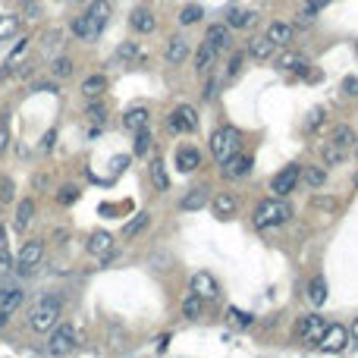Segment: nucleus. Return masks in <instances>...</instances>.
<instances>
[{
    "mask_svg": "<svg viewBox=\"0 0 358 358\" xmlns=\"http://www.w3.org/2000/svg\"><path fill=\"white\" fill-rule=\"evenodd\" d=\"M198 167H201V151L195 148V144H179V148H176V170L195 173Z\"/></svg>",
    "mask_w": 358,
    "mask_h": 358,
    "instance_id": "4468645a",
    "label": "nucleus"
},
{
    "mask_svg": "<svg viewBox=\"0 0 358 358\" xmlns=\"http://www.w3.org/2000/svg\"><path fill=\"white\" fill-rule=\"evenodd\" d=\"M144 226H148V214L142 211V214H138L135 220H129V223L123 226V236H126V239H132V236H135V232H142Z\"/></svg>",
    "mask_w": 358,
    "mask_h": 358,
    "instance_id": "a19ab883",
    "label": "nucleus"
},
{
    "mask_svg": "<svg viewBox=\"0 0 358 358\" xmlns=\"http://www.w3.org/2000/svg\"><path fill=\"white\" fill-rule=\"evenodd\" d=\"M163 60L170 63V66H182V63L188 60V41L182 35H173L167 44H163Z\"/></svg>",
    "mask_w": 358,
    "mask_h": 358,
    "instance_id": "f8f14e48",
    "label": "nucleus"
},
{
    "mask_svg": "<svg viewBox=\"0 0 358 358\" xmlns=\"http://www.w3.org/2000/svg\"><path fill=\"white\" fill-rule=\"evenodd\" d=\"M73 73H75V63L69 60V57H57V60L50 63V75H54V79H69Z\"/></svg>",
    "mask_w": 358,
    "mask_h": 358,
    "instance_id": "e433bc0d",
    "label": "nucleus"
},
{
    "mask_svg": "<svg viewBox=\"0 0 358 358\" xmlns=\"http://www.w3.org/2000/svg\"><path fill=\"white\" fill-rule=\"evenodd\" d=\"M31 220H35V201L31 198H22L16 204V217H13V230L16 232H25L31 226Z\"/></svg>",
    "mask_w": 358,
    "mask_h": 358,
    "instance_id": "aec40b11",
    "label": "nucleus"
},
{
    "mask_svg": "<svg viewBox=\"0 0 358 358\" xmlns=\"http://www.w3.org/2000/svg\"><path fill=\"white\" fill-rule=\"evenodd\" d=\"M69 29H73V35L79 38V41H98V38H100V31H104L98 22H91V19H88L85 13H82V16H75Z\"/></svg>",
    "mask_w": 358,
    "mask_h": 358,
    "instance_id": "f3484780",
    "label": "nucleus"
},
{
    "mask_svg": "<svg viewBox=\"0 0 358 358\" xmlns=\"http://www.w3.org/2000/svg\"><path fill=\"white\" fill-rule=\"evenodd\" d=\"M264 35H267V41L274 44V47H286V44L292 41L295 29H292V25H289V22H270Z\"/></svg>",
    "mask_w": 358,
    "mask_h": 358,
    "instance_id": "6ab92c4d",
    "label": "nucleus"
},
{
    "mask_svg": "<svg viewBox=\"0 0 358 358\" xmlns=\"http://www.w3.org/2000/svg\"><path fill=\"white\" fill-rule=\"evenodd\" d=\"M289 217H292V204H289L286 198H264L258 201L255 207V226L258 230H274V226H283L289 223Z\"/></svg>",
    "mask_w": 358,
    "mask_h": 358,
    "instance_id": "f257e3e1",
    "label": "nucleus"
},
{
    "mask_svg": "<svg viewBox=\"0 0 358 358\" xmlns=\"http://www.w3.org/2000/svg\"><path fill=\"white\" fill-rule=\"evenodd\" d=\"M311 207H314V211H327V214H330V211H336V207H339V201L336 198H324V195H314Z\"/></svg>",
    "mask_w": 358,
    "mask_h": 358,
    "instance_id": "c03bdc74",
    "label": "nucleus"
},
{
    "mask_svg": "<svg viewBox=\"0 0 358 358\" xmlns=\"http://www.w3.org/2000/svg\"><path fill=\"white\" fill-rule=\"evenodd\" d=\"M355 157H358V148H355Z\"/></svg>",
    "mask_w": 358,
    "mask_h": 358,
    "instance_id": "338daca9",
    "label": "nucleus"
},
{
    "mask_svg": "<svg viewBox=\"0 0 358 358\" xmlns=\"http://www.w3.org/2000/svg\"><path fill=\"white\" fill-rule=\"evenodd\" d=\"M274 50H276V47L267 41V35H261V38H251V41H248V54L255 57L258 63L270 60V57H274Z\"/></svg>",
    "mask_w": 358,
    "mask_h": 358,
    "instance_id": "c756f323",
    "label": "nucleus"
},
{
    "mask_svg": "<svg viewBox=\"0 0 358 358\" xmlns=\"http://www.w3.org/2000/svg\"><path fill=\"white\" fill-rule=\"evenodd\" d=\"M135 135V142H132V154L135 157H144L148 154V148H151V132H148V126L144 129H138V132H132Z\"/></svg>",
    "mask_w": 358,
    "mask_h": 358,
    "instance_id": "4c0bfd02",
    "label": "nucleus"
},
{
    "mask_svg": "<svg viewBox=\"0 0 358 358\" xmlns=\"http://www.w3.org/2000/svg\"><path fill=\"white\" fill-rule=\"evenodd\" d=\"M13 192H16V188H13V182L6 179H0V204H6V201H13Z\"/></svg>",
    "mask_w": 358,
    "mask_h": 358,
    "instance_id": "8fccbe9b",
    "label": "nucleus"
},
{
    "mask_svg": "<svg viewBox=\"0 0 358 358\" xmlns=\"http://www.w3.org/2000/svg\"><path fill=\"white\" fill-rule=\"evenodd\" d=\"M85 117L91 119V123H104V117H107V107L100 104L98 98H91V104H88V110H85Z\"/></svg>",
    "mask_w": 358,
    "mask_h": 358,
    "instance_id": "37998d69",
    "label": "nucleus"
},
{
    "mask_svg": "<svg viewBox=\"0 0 358 358\" xmlns=\"http://www.w3.org/2000/svg\"><path fill=\"white\" fill-rule=\"evenodd\" d=\"M301 182L314 192V188H320L327 182V170L324 167H301Z\"/></svg>",
    "mask_w": 358,
    "mask_h": 358,
    "instance_id": "2f4dec72",
    "label": "nucleus"
},
{
    "mask_svg": "<svg viewBox=\"0 0 358 358\" xmlns=\"http://www.w3.org/2000/svg\"><path fill=\"white\" fill-rule=\"evenodd\" d=\"M327 320L320 318V314H301L299 320H295V339H301V343H318L320 333H324Z\"/></svg>",
    "mask_w": 358,
    "mask_h": 358,
    "instance_id": "0eeeda50",
    "label": "nucleus"
},
{
    "mask_svg": "<svg viewBox=\"0 0 358 358\" xmlns=\"http://www.w3.org/2000/svg\"><path fill=\"white\" fill-rule=\"evenodd\" d=\"M148 119H151L148 107H129V110L123 113V126H126V129H129V132L144 129V126H148Z\"/></svg>",
    "mask_w": 358,
    "mask_h": 358,
    "instance_id": "b1692460",
    "label": "nucleus"
},
{
    "mask_svg": "<svg viewBox=\"0 0 358 358\" xmlns=\"http://www.w3.org/2000/svg\"><path fill=\"white\" fill-rule=\"evenodd\" d=\"M75 3H88V0H75Z\"/></svg>",
    "mask_w": 358,
    "mask_h": 358,
    "instance_id": "e2e57ef3",
    "label": "nucleus"
},
{
    "mask_svg": "<svg viewBox=\"0 0 358 358\" xmlns=\"http://www.w3.org/2000/svg\"><path fill=\"white\" fill-rule=\"evenodd\" d=\"M343 157H345L343 148H336L333 142L324 144V167H336V163H343Z\"/></svg>",
    "mask_w": 358,
    "mask_h": 358,
    "instance_id": "ea45409f",
    "label": "nucleus"
},
{
    "mask_svg": "<svg viewBox=\"0 0 358 358\" xmlns=\"http://www.w3.org/2000/svg\"><path fill=\"white\" fill-rule=\"evenodd\" d=\"M10 270H13V255H6V251L0 248V276L10 274Z\"/></svg>",
    "mask_w": 358,
    "mask_h": 358,
    "instance_id": "603ef678",
    "label": "nucleus"
},
{
    "mask_svg": "<svg viewBox=\"0 0 358 358\" xmlns=\"http://www.w3.org/2000/svg\"><path fill=\"white\" fill-rule=\"evenodd\" d=\"M22 301H25L22 289H19V286H3V289H0V318L10 320L13 314L22 308Z\"/></svg>",
    "mask_w": 358,
    "mask_h": 358,
    "instance_id": "9d476101",
    "label": "nucleus"
},
{
    "mask_svg": "<svg viewBox=\"0 0 358 358\" xmlns=\"http://www.w3.org/2000/svg\"><path fill=\"white\" fill-rule=\"evenodd\" d=\"M349 343H352L349 327H343V324H327L324 333H320V339H318V349L327 352V355H339V352L349 349Z\"/></svg>",
    "mask_w": 358,
    "mask_h": 358,
    "instance_id": "39448f33",
    "label": "nucleus"
},
{
    "mask_svg": "<svg viewBox=\"0 0 358 358\" xmlns=\"http://www.w3.org/2000/svg\"><path fill=\"white\" fill-rule=\"evenodd\" d=\"M104 91H107V75L91 73V75H85V79H82V94H85L88 100H91V98H100Z\"/></svg>",
    "mask_w": 358,
    "mask_h": 358,
    "instance_id": "bb28decb",
    "label": "nucleus"
},
{
    "mask_svg": "<svg viewBox=\"0 0 358 358\" xmlns=\"http://www.w3.org/2000/svg\"><path fill=\"white\" fill-rule=\"evenodd\" d=\"M204 41L211 44L217 54H220V50H226V47H230V25H226V22L211 25V29H207V38H204Z\"/></svg>",
    "mask_w": 358,
    "mask_h": 358,
    "instance_id": "5701e85b",
    "label": "nucleus"
},
{
    "mask_svg": "<svg viewBox=\"0 0 358 358\" xmlns=\"http://www.w3.org/2000/svg\"><path fill=\"white\" fill-rule=\"evenodd\" d=\"M276 66L283 69L286 75H305V79H314L311 75V63H308V57H301V54H283L280 60H276Z\"/></svg>",
    "mask_w": 358,
    "mask_h": 358,
    "instance_id": "ddd939ff",
    "label": "nucleus"
},
{
    "mask_svg": "<svg viewBox=\"0 0 358 358\" xmlns=\"http://www.w3.org/2000/svg\"><path fill=\"white\" fill-rule=\"evenodd\" d=\"M220 167H223V170H220V173H223V179L236 182V179H242V176H248V173H251L255 161H251L248 154H232L230 161H223Z\"/></svg>",
    "mask_w": 358,
    "mask_h": 358,
    "instance_id": "1a4fd4ad",
    "label": "nucleus"
},
{
    "mask_svg": "<svg viewBox=\"0 0 358 358\" xmlns=\"http://www.w3.org/2000/svg\"><path fill=\"white\" fill-rule=\"evenodd\" d=\"M308 299H311L314 308H320L327 301V280L324 276H314V280L308 283Z\"/></svg>",
    "mask_w": 358,
    "mask_h": 358,
    "instance_id": "72a5a7b5",
    "label": "nucleus"
},
{
    "mask_svg": "<svg viewBox=\"0 0 358 358\" xmlns=\"http://www.w3.org/2000/svg\"><path fill=\"white\" fill-rule=\"evenodd\" d=\"M239 144H242V132H239L236 126H217V129L211 132V154L217 163L239 154Z\"/></svg>",
    "mask_w": 358,
    "mask_h": 358,
    "instance_id": "7ed1b4c3",
    "label": "nucleus"
},
{
    "mask_svg": "<svg viewBox=\"0 0 358 358\" xmlns=\"http://www.w3.org/2000/svg\"><path fill=\"white\" fill-rule=\"evenodd\" d=\"M192 292H198L201 299H217L220 295V286L217 280H214V274H207V270H198V274H192Z\"/></svg>",
    "mask_w": 358,
    "mask_h": 358,
    "instance_id": "2eb2a0df",
    "label": "nucleus"
},
{
    "mask_svg": "<svg viewBox=\"0 0 358 358\" xmlns=\"http://www.w3.org/2000/svg\"><path fill=\"white\" fill-rule=\"evenodd\" d=\"M201 16H204V10H201L198 3H188V6H182V10H179V22H182V25L201 22Z\"/></svg>",
    "mask_w": 358,
    "mask_h": 358,
    "instance_id": "58836bf2",
    "label": "nucleus"
},
{
    "mask_svg": "<svg viewBox=\"0 0 358 358\" xmlns=\"http://www.w3.org/2000/svg\"><path fill=\"white\" fill-rule=\"evenodd\" d=\"M343 91L349 94V98H358V75H345V79H343Z\"/></svg>",
    "mask_w": 358,
    "mask_h": 358,
    "instance_id": "3c124183",
    "label": "nucleus"
},
{
    "mask_svg": "<svg viewBox=\"0 0 358 358\" xmlns=\"http://www.w3.org/2000/svg\"><path fill=\"white\" fill-rule=\"evenodd\" d=\"M3 239H6V232H3V230H0V248H3Z\"/></svg>",
    "mask_w": 358,
    "mask_h": 358,
    "instance_id": "680f3d73",
    "label": "nucleus"
},
{
    "mask_svg": "<svg viewBox=\"0 0 358 358\" xmlns=\"http://www.w3.org/2000/svg\"><path fill=\"white\" fill-rule=\"evenodd\" d=\"M151 182H154L157 192H167L170 188V176H167V167H163V161H151Z\"/></svg>",
    "mask_w": 358,
    "mask_h": 358,
    "instance_id": "f704fd0d",
    "label": "nucleus"
},
{
    "mask_svg": "<svg viewBox=\"0 0 358 358\" xmlns=\"http://www.w3.org/2000/svg\"><path fill=\"white\" fill-rule=\"evenodd\" d=\"M142 50H138V41H123L117 50H113V60L117 63H138Z\"/></svg>",
    "mask_w": 358,
    "mask_h": 358,
    "instance_id": "7c9ffc66",
    "label": "nucleus"
},
{
    "mask_svg": "<svg viewBox=\"0 0 358 358\" xmlns=\"http://www.w3.org/2000/svg\"><path fill=\"white\" fill-rule=\"evenodd\" d=\"M242 63H245V54H242V50H236V54L230 57V66H226V75H230V79H236L239 69H242Z\"/></svg>",
    "mask_w": 358,
    "mask_h": 358,
    "instance_id": "de8ad7c7",
    "label": "nucleus"
},
{
    "mask_svg": "<svg viewBox=\"0 0 358 358\" xmlns=\"http://www.w3.org/2000/svg\"><path fill=\"white\" fill-rule=\"evenodd\" d=\"M355 186H358V176H355Z\"/></svg>",
    "mask_w": 358,
    "mask_h": 358,
    "instance_id": "69168bd1",
    "label": "nucleus"
},
{
    "mask_svg": "<svg viewBox=\"0 0 358 358\" xmlns=\"http://www.w3.org/2000/svg\"><path fill=\"white\" fill-rule=\"evenodd\" d=\"M355 50H358V44H355Z\"/></svg>",
    "mask_w": 358,
    "mask_h": 358,
    "instance_id": "774afa93",
    "label": "nucleus"
},
{
    "mask_svg": "<svg viewBox=\"0 0 358 358\" xmlns=\"http://www.w3.org/2000/svg\"><path fill=\"white\" fill-rule=\"evenodd\" d=\"M214 60H217V50H214L211 44L204 41L198 50H195V73H198V75H204L207 69L214 66Z\"/></svg>",
    "mask_w": 358,
    "mask_h": 358,
    "instance_id": "c85d7f7f",
    "label": "nucleus"
},
{
    "mask_svg": "<svg viewBox=\"0 0 358 358\" xmlns=\"http://www.w3.org/2000/svg\"><path fill=\"white\" fill-rule=\"evenodd\" d=\"M57 201H60V204H63V207L75 204V201H79V188H73V186L60 188V192H57Z\"/></svg>",
    "mask_w": 358,
    "mask_h": 358,
    "instance_id": "a18cd8bd",
    "label": "nucleus"
},
{
    "mask_svg": "<svg viewBox=\"0 0 358 358\" xmlns=\"http://www.w3.org/2000/svg\"><path fill=\"white\" fill-rule=\"evenodd\" d=\"M320 123H324V110H320V107H314V110L308 113V119H305V129L311 132V129H318Z\"/></svg>",
    "mask_w": 358,
    "mask_h": 358,
    "instance_id": "09e8293b",
    "label": "nucleus"
},
{
    "mask_svg": "<svg viewBox=\"0 0 358 358\" xmlns=\"http://www.w3.org/2000/svg\"><path fill=\"white\" fill-rule=\"evenodd\" d=\"M167 129L170 132H195V129H198V113H195V107L179 104L167 117Z\"/></svg>",
    "mask_w": 358,
    "mask_h": 358,
    "instance_id": "6e6552de",
    "label": "nucleus"
},
{
    "mask_svg": "<svg viewBox=\"0 0 358 358\" xmlns=\"http://www.w3.org/2000/svg\"><path fill=\"white\" fill-rule=\"evenodd\" d=\"M207 204H211V195H207L204 186H198V188H192V192H186V195H182V201H179L182 211H201V207H207Z\"/></svg>",
    "mask_w": 358,
    "mask_h": 358,
    "instance_id": "412c9836",
    "label": "nucleus"
},
{
    "mask_svg": "<svg viewBox=\"0 0 358 358\" xmlns=\"http://www.w3.org/2000/svg\"><path fill=\"white\" fill-rule=\"evenodd\" d=\"M60 311H63V301L57 299V295H44V299H38V305L31 308L29 327L35 333H50L60 324Z\"/></svg>",
    "mask_w": 358,
    "mask_h": 358,
    "instance_id": "f03ea898",
    "label": "nucleus"
},
{
    "mask_svg": "<svg viewBox=\"0 0 358 358\" xmlns=\"http://www.w3.org/2000/svg\"><path fill=\"white\" fill-rule=\"evenodd\" d=\"M54 138H57V132H54V129L44 132V138H41V151H50V148H54Z\"/></svg>",
    "mask_w": 358,
    "mask_h": 358,
    "instance_id": "864d4df0",
    "label": "nucleus"
},
{
    "mask_svg": "<svg viewBox=\"0 0 358 358\" xmlns=\"http://www.w3.org/2000/svg\"><path fill=\"white\" fill-rule=\"evenodd\" d=\"M330 142L336 144V148H343V151H349V148H355V129L352 126H345V123H339V126H333V135H330Z\"/></svg>",
    "mask_w": 358,
    "mask_h": 358,
    "instance_id": "cd10ccee",
    "label": "nucleus"
},
{
    "mask_svg": "<svg viewBox=\"0 0 358 358\" xmlns=\"http://www.w3.org/2000/svg\"><path fill=\"white\" fill-rule=\"evenodd\" d=\"M226 318H230V324H232V327H239V330L251 327V314H248V311H239V308H230V311H226Z\"/></svg>",
    "mask_w": 358,
    "mask_h": 358,
    "instance_id": "79ce46f5",
    "label": "nucleus"
},
{
    "mask_svg": "<svg viewBox=\"0 0 358 358\" xmlns=\"http://www.w3.org/2000/svg\"><path fill=\"white\" fill-rule=\"evenodd\" d=\"M113 251V236L107 230H94L91 236H88V255L94 258H104Z\"/></svg>",
    "mask_w": 358,
    "mask_h": 358,
    "instance_id": "a211bd4d",
    "label": "nucleus"
},
{
    "mask_svg": "<svg viewBox=\"0 0 358 358\" xmlns=\"http://www.w3.org/2000/svg\"><path fill=\"white\" fill-rule=\"evenodd\" d=\"M129 22H132V29H135L138 35H151V31L157 29V16L151 10H132Z\"/></svg>",
    "mask_w": 358,
    "mask_h": 358,
    "instance_id": "4be33fe9",
    "label": "nucleus"
},
{
    "mask_svg": "<svg viewBox=\"0 0 358 358\" xmlns=\"http://www.w3.org/2000/svg\"><path fill=\"white\" fill-rule=\"evenodd\" d=\"M3 324H6V320H3V318H0V327H3Z\"/></svg>",
    "mask_w": 358,
    "mask_h": 358,
    "instance_id": "0e129e2a",
    "label": "nucleus"
},
{
    "mask_svg": "<svg viewBox=\"0 0 358 358\" xmlns=\"http://www.w3.org/2000/svg\"><path fill=\"white\" fill-rule=\"evenodd\" d=\"M126 161H129V157H126V154H119V157H117V161H113V170H117V173H119V170H123V167H126Z\"/></svg>",
    "mask_w": 358,
    "mask_h": 358,
    "instance_id": "13d9d810",
    "label": "nucleus"
},
{
    "mask_svg": "<svg viewBox=\"0 0 358 358\" xmlns=\"http://www.w3.org/2000/svg\"><path fill=\"white\" fill-rule=\"evenodd\" d=\"M167 343H170V336H161V339H157V352L167 349Z\"/></svg>",
    "mask_w": 358,
    "mask_h": 358,
    "instance_id": "052dcab7",
    "label": "nucleus"
},
{
    "mask_svg": "<svg viewBox=\"0 0 358 358\" xmlns=\"http://www.w3.org/2000/svg\"><path fill=\"white\" fill-rule=\"evenodd\" d=\"M79 343H82V333L75 330L73 324H57L54 330H50V339H47V345H44V352L47 355H73L75 349H79Z\"/></svg>",
    "mask_w": 358,
    "mask_h": 358,
    "instance_id": "20e7f679",
    "label": "nucleus"
},
{
    "mask_svg": "<svg viewBox=\"0 0 358 358\" xmlns=\"http://www.w3.org/2000/svg\"><path fill=\"white\" fill-rule=\"evenodd\" d=\"M258 22V13L255 10H239V6H232L230 13H226V25L230 29H248V25Z\"/></svg>",
    "mask_w": 358,
    "mask_h": 358,
    "instance_id": "a878e982",
    "label": "nucleus"
},
{
    "mask_svg": "<svg viewBox=\"0 0 358 358\" xmlns=\"http://www.w3.org/2000/svg\"><path fill=\"white\" fill-rule=\"evenodd\" d=\"M330 3H333V0H308L305 6H311L314 13H320V10H324V6H330Z\"/></svg>",
    "mask_w": 358,
    "mask_h": 358,
    "instance_id": "4d7b16f0",
    "label": "nucleus"
},
{
    "mask_svg": "<svg viewBox=\"0 0 358 358\" xmlns=\"http://www.w3.org/2000/svg\"><path fill=\"white\" fill-rule=\"evenodd\" d=\"M211 211H214V217H220V220L236 217V211H239V198H236L232 192H220V195H214Z\"/></svg>",
    "mask_w": 358,
    "mask_h": 358,
    "instance_id": "dca6fc26",
    "label": "nucleus"
},
{
    "mask_svg": "<svg viewBox=\"0 0 358 358\" xmlns=\"http://www.w3.org/2000/svg\"><path fill=\"white\" fill-rule=\"evenodd\" d=\"M299 182H301V167L299 163H289V167H283L280 173L270 179V192H274L276 198H286L289 192H295Z\"/></svg>",
    "mask_w": 358,
    "mask_h": 358,
    "instance_id": "423d86ee",
    "label": "nucleus"
},
{
    "mask_svg": "<svg viewBox=\"0 0 358 358\" xmlns=\"http://www.w3.org/2000/svg\"><path fill=\"white\" fill-rule=\"evenodd\" d=\"M201 311H204V299H201L198 292H188L186 299H182V318H201Z\"/></svg>",
    "mask_w": 358,
    "mask_h": 358,
    "instance_id": "473e14b6",
    "label": "nucleus"
},
{
    "mask_svg": "<svg viewBox=\"0 0 358 358\" xmlns=\"http://www.w3.org/2000/svg\"><path fill=\"white\" fill-rule=\"evenodd\" d=\"M110 0H88V10H85V16L91 19V22H98L100 29H104L107 22H110Z\"/></svg>",
    "mask_w": 358,
    "mask_h": 358,
    "instance_id": "393cba45",
    "label": "nucleus"
},
{
    "mask_svg": "<svg viewBox=\"0 0 358 358\" xmlns=\"http://www.w3.org/2000/svg\"><path fill=\"white\" fill-rule=\"evenodd\" d=\"M201 94H204V100H214V94H217V82L207 79V85H204V91Z\"/></svg>",
    "mask_w": 358,
    "mask_h": 358,
    "instance_id": "5fc2aeb1",
    "label": "nucleus"
},
{
    "mask_svg": "<svg viewBox=\"0 0 358 358\" xmlns=\"http://www.w3.org/2000/svg\"><path fill=\"white\" fill-rule=\"evenodd\" d=\"M19 13H0V41H6V38H13L19 31Z\"/></svg>",
    "mask_w": 358,
    "mask_h": 358,
    "instance_id": "c9c22d12",
    "label": "nucleus"
},
{
    "mask_svg": "<svg viewBox=\"0 0 358 358\" xmlns=\"http://www.w3.org/2000/svg\"><path fill=\"white\" fill-rule=\"evenodd\" d=\"M349 333H352V343H358V318L352 320V327H349Z\"/></svg>",
    "mask_w": 358,
    "mask_h": 358,
    "instance_id": "bf43d9fd",
    "label": "nucleus"
},
{
    "mask_svg": "<svg viewBox=\"0 0 358 358\" xmlns=\"http://www.w3.org/2000/svg\"><path fill=\"white\" fill-rule=\"evenodd\" d=\"M38 13H41V6H38L35 0H25V16H29V19H35Z\"/></svg>",
    "mask_w": 358,
    "mask_h": 358,
    "instance_id": "6e6d98bb",
    "label": "nucleus"
},
{
    "mask_svg": "<svg viewBox=\"0 0 358 358\" xmlns=\"http://www.w3.org/2000/svg\"><path fill=\"white\" fill-rule=\"evenodd\" d=\"M41 261H44V242H41V239H31V242H25L22 248H19V255H16V264L22 270L38 267Z\"/></svg>",
    "mask_w": 358,
    "mask_h": 358,
    "instance_id": "9b49d317",
    "label": "nucleus"
},
{
    "mask_svg": "<svg viewBox=\"0 0 358 358\" xmlns=\"http://www.w3.org/2000/svg\"><path fill=\"white\" fill-rule=\"evenodd\" d=\"M10 148V119H6V113H0V154Z\"/></svg>",
    "mask_w": 358,
    "mask_h": 358,
    "instance_id": "49530a36",
    "label": "nucleus"
}]
</instances>
